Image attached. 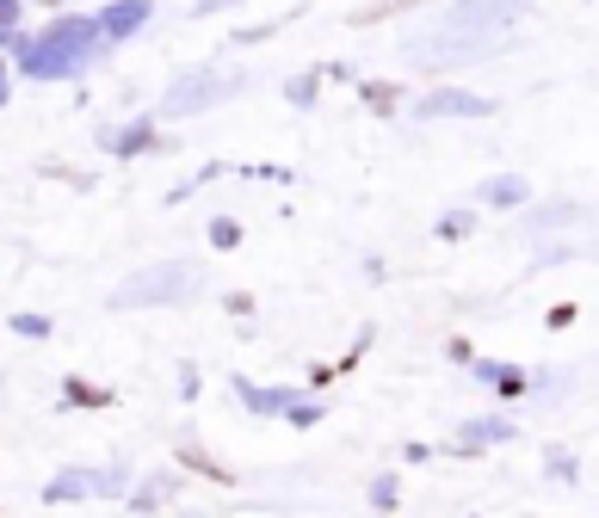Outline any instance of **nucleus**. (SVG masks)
<instances>
[{
  "mask_svg": "<svg viewBox=\"0 0 599 518\" xmlns=\"http://www.w3.org/2000/svg\"><path fill=\"white\" fill-rule=\"evenodd\" d=\"M223 309H229L235 321H248V315H254V296H248V290H229V296H223Z\"/></svg>",
  "mask_w": 599,
  "mask_h": 518,
  "instance_id": "nucleus-20",
  "label": "nucleus"
},
{
  "mask_svg": "<svg viewBox=\"0 0 599 518\" xmlns=\"http://www.w3.org/2000/svg\"><path fill=\"white\" fill-rule=\"evenodd\" d=\"M198 284L192 266H149V272H130L112 290V309H149V303H180V296Z\"/></svg>",
  "mask_w": 599,
  "mask_h": 518,
  "instance_id": "nucleus-1",
  "label": "nucleus"
},
{
  "mask_svg": "<svg viewBox=\"0 0 599 518\" xmlns=\"http://www.w3.org/2000/svg\"><path fill=\"white\" fill-rule=\"evenodd\" d=\"M210 241H217V247H235V241H241V222H235V216H217V222H210Z\"/></svg>",
  "mask_w": 599,
  "mask_h": 518,
  "instance_id": "nucleus-17",
  "label": "nucleus"
},
{
  "mask_svg": "<svg viewBox=\"0 0 599 518\" xmlns=\"http://www.w3.org/2000/svg\"><path fill=\"white\" fill-rule=\"evenodd\" d=\"M93 488H99L105 500H124V463H112V469H93Z\"/></svg>",
  "mask_w": 599,
  "mask_h": 518,
  "instance_id": "nucleus-15",
  "label": "nucleus"
},
{
  "mask_svg": "<svg viewBox=\"0 0 599 518\" xmlns=\"http://www.w3.org/2000/svg\"><path fill=\"white\" fill-rule=\"evenodd\" d=\"M575 315H581V309H575V303H556V309H550V315H544V321H550V327H569V321H575Z\"/></svg>",
  "mask_w": 599,
  "mask_h": 518,
  "instance_id": "nucleus-24",
  "label": "nucleus"
},
{
  "mask_svg": "<svg viewBox=\"0 0 599 518\" xmlns=\"http://www.w3.org/2000/svg\"><path fill=\"white\" fill-rule=\"evenodd\" d=\"M235 395L248 401L254 414H291V407H297V401H291L297 389H254V383H235Z\"/></svg>",
  "mask_w": 599,
  "mask_h": 518,
  "instance_id": "nucleus-10",
  "label": "nucleus"
},
{
  "mask_svg": "<svg viewBox=\"0 0 599 518\" xmlns=\"http://www.w3.org/2000/svg\"><path fill=\"white\" fill-rule=\"evenodd\" d=\"M0 25H13V0H0Z\"/></svg>",
  "mask_w": 599,
  "mask_h": 518,
  "instance_id": "nucleus-26",
  "label": "nucleus"
},
{
  "mask_svg": "<svg viewBox=\"0 0 599 518\" xmlns=\"http://www.w3.org/2000/svg\"><path fill=\"white\" fill-rule=\"evenodd\" d=\"M507 438H513V420H507V414L464 420V426H457V451H464V457H476V451H488V444H507Z\"/></svg>",
  "mask_w": 599,
  "mask_h": 518,
  "instance_id": "nucleus-4",
  "label": "nucleus"
},
{
  "mask_svg": "<svg viewBox=\"0 0 599 518\" xmlns=\"http://www.w3.org/2000/svg\"><path fill=\"white\" fill-rule=\"evenodd\" d=\"M550 475H569V481H575V457H562V451H550Z\"/></svg>",
  "mask_w": 599,
  "mask_h": 518,
  "instance_id": "nucleus-25",
  "label": "nucleus"
},
{
  "mask_svg": "<svg viewBox=\"0 0 599 518\" xmlns=\"http://www.w3.org/2000/svg\"><path fill=\"white\" fill-rule=\"evenodd\" d=\"M229 87H235V81H217V74H180L173 93H167V111H173V118H186V111H204L210 99L229 93Z\"/></svg>",
  "mask_w": 599,
  "mask_h": 518,
  "instance_id": "nucleus-2",
  "label": "nucleus"
},
{
  "mask_svg": "<svg viewBox=\"0 0 599 518\" xmlns=\"http://www.w3.org/2000/svg\"><path fill=\"white\" fill-rule=\"evenodd\" d=\"M173 457H180L186 469H198V475H210L217 488H229V481H235V475H229L217 457H210V451H198V438H180V444H173Z\"/></svg>",
  "mask_w": 599,
  "mask_h": 518,
  "instance_id": "nucleus-8",
  "label": "nucleus"
},
{
  "mask_svg": "<svg viewBox=\"0 0 599 518\" xmlns=\"http://www.w3.org/2000/svg\"><path fill=\"white\" fill-rule=\"evenodd\" d=\"M180 401H198V364H180Z\"/></svg>",
  "mask_w": 599,
  "mask_h": 518,
  "instance_id": "nucleus-23",
  "label": "nucleus"
},
{
  "mask_svg": "<svg viewBox=\"0 0 599 518\" xmlns=\"http://www.w3.org/2000/svg\"><path fill=\"white\" fill-rule=\"evenodd\" d=\"M105 148H112V155H149V148H155V124L112 130V136H105Z\"/></svg>",
  "mask_w": 599,
  "mask_h": 518,
  "instance_id": "nucleus-11",
  "label": "nucleus"
},
{
  "mask_svg": "<svg viewBox=\"0 0 599 518\" xmlns=\"http://www.w3.org/2000/svg\"><path fill=\"white\" fill-rule=\"evenodd\" d=\"M285 420H291V426H315V420H322V407H315V401H297Z\"/></svg>",
  "mask_w": 599,
  "mask_h": 518,
  "instance_id": "nucleus-22",
  "label": "nucleus"
},
{
  "mask_svg": "<svg viewBox=\"0 0 599 518\" xmlns=\"http://www.w3.org/2000/svg\"><path fill=\"white\" fill-rule=\"evenodd\" d=\"M173 494H180V475H167V469H161V475H149L143 488H136V494L124 500V506H130V512H161Z\"/></svg>",
  "mask_w": 599,
  "mask_h": 518,
  "instance_id": "nucleus-6",
  "label": "nucleus"
},
{
  "mask_svg": "<svg viewBox=\"0 0 599 518\" xmlns=\"http://www.w3.org/2000/svg\"><path fill=\"white\" fill-rule=\"evenodd\" d=\"M13 333H25V340H50V321L44 315H13Z\"/></svg>",
  "mask_w": 599,
  "mask_h": 518,
  "instance_id": "nucleus-18",
  "label": "nucleus"
},
{
  "mask_svg": "<svg viewBox=\"0 0 599 518\" xmlns=\"http://www.w3.org/2000/svg\"><path fill=\"white\" fill-rule=\"evenodd\" d=\"M112 401H118L112 389H99L87 377H62V407H93V414H99V407H112Z\"/></svg>",
  "mask_w": 599,
  "mask_h": 518,
  "instance_id": "nucleus-9",
  "label": "nucleus"
},
{
  "mask_svg": "<svg viewBox=\"0 0 599 518\" xmlns=\"http://www.w3.org/2000/svg\"><path fill=\"white\" fill-rule=\"evenodd\" d=\"M396 500H402V494H396V475H377V481H371V506H377V512H396Z\"/></svg>",
  "mask_w": 599,
  "mask_h": 518,
  "instance_id": "nucleus-16",
  "label": "nucleus"
},
{
  "mask_svg": "<svg viewBox=\"0 0 599 518\" xmlns=\"http://www.w3.org/2000/svg\"><path fill=\"white\" fill-rule=\"evenodd\" d=\"M186 518H204V512H186Z\"/></svg>",
  "mask_w": 599,
  "mask_h": 518,
  "instance_id": "nucleus-27",
  "label": "nucleus"
},
{
  "mask_svg": "<svg viewBox=\"0 0 599 518\" xmlns=\"http://www.w3.org/2000/svg\"><path fill=\"white\" fill-rule=\"evenodd\" d=\"M149 7H143V0H136V7H118V13H105V31H130L136 19H143Z\"/></svg>",
  "mask_w": 599,
  "mask_h": 518,
  "instance_id": "nucleus-19",
  "label": "nucleus"
},
{
  "mask_svg": "<svg viewBox=\"0 0 599 518\" xmlns=\"http://www.w3.org/2000/svg\"><path fill=\"white\" fill-rule=\"evenodd\" d=\"M420 118H488L495 111V99H476V93H433L414 105Z\"/></svg>",
  "mask_w": 599,
  "mask_h": 518,
  "instance_id": "nucleus-3",
  "label": "nucleus"
},
{
  "mask_svg": "<svg viewBox=\"0 0 599 518\" xmlns=\"http://www.w3.org/2000/svg\"><path fill=\"white\" fill-rule=\"evenodd\" d=\"M470 229H476V216H470V210H445V216H439V235H445V241H464Z\"/></svg>",
  "mask_w": 599,
  "mask_h": 518,
  "instance_id": "nucleus-14",
  "label": "nucleus"
},
{
  "mask_svg": "<svg viewBox=\"0 0 599 518\" xmlns=\"http://www.w3.org/2000/svg\"><path fill=\"white\" fill-rule=\"evenodd\" d=\"M315 87H322V74H297V81H291V105H309Z\"/></svg>",
  "mask_w": 599,
  "mask_h": 518,
  "instance_id": "nucleus-21",
  "label": "nucleus"
},
{
  "mask_svg": "<svg viewBox=\"0 0 599 518\" xmlns=\"http://www.w3.org/2000/svg\"><path fill=\"white\" fill-rule=\"evenodd\" d=\"M476 198H482V204H495V210H513V204H525L532 192H525V179H519V173H495V179H482V185H476Z\"/></svg>",
  "mask_w": 599,
  "mask_h": 518,
  "instance_id": "nucleus-5",
  "label": "nucleus"
},
{
  "mask_svg": "<svg viewBox=\"0 0 599 518\" xmlns=\"http://www.w3.org/2000/svg\"><path fill=\"white\" fill-rule=\"evenodd\" d=\"M359 99H365V111L390 118V111L402 105V87H396V81H365V87H359Z\"/></svg>",
  "mask_w": 599,
  "mask_h": 518,
  "instance_id": "nucleus-12",
  "label": "nucleus"
},
{
  "mask_svg": "<svg viewBox=\"0 0 599 518\" xmlns=\"http://www.w3.org/2000/svg\"><path fill=\"white\" fill-rule=\"evenodd\" d=\"M87 494H99V488H93V469H62V475H50V488H44L50 506H62V500H87Z\"/></svg>",
  "mask_w": 599,
  "mask_h": 518,
  "instance_id": "nucleus-7",
  "label": "nucleus"
},
{
  "mask_svg": "<svg viewBox=\"0 0 599 518\" xmlns=\"http://www.w3.org/2000/svg\"><path fill=\"white\" fill-rule=\"evenodd\" d=\"M50 7H56V0H50Z\"/></svg>",
  "mask_w": 599,
  "mask_h": 518,
  "instance_id": "nucleus-28",
  "label": "nucleus"
},
{
  "mask_svg": "<svg viewBox=\"0 0 599 518\" xmlns=\"http://www.w3.org/2000/svg\"><path fill=\"white\" fill-rule=\"evenodd\" d=\"M402 7H414V0H371V7H352V25H377V19H390Z\"/></svg>",
  "mask_w": 599,
  "mask_h": 518,
  "instance_id": "nucleus-13",
  "label": "nucleus"
}]
</instances>
